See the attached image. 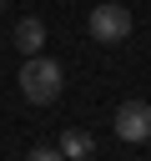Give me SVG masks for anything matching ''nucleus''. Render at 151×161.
Returning a JSON list of instances; mask_svg holds the SVG:
<instances>
[{
    "instance_id": "obj_1",
    "label": "nucleus",
    "mask_w": 151,
    "mask_h": 161,
    "mask_svg": "<svg viewBox=\"0 0 151 161\" xmlns=\"http://www.w3.org/2000/svg\"><path fill=\"white\" fill-rule=\"evenodd\" d=\"M60 86H65V70H60L50 55H25V65H20V91H25V101L50 106V101H60Z\"/></svg>"
},
{
    "instance_id": "obj_2",
    "label": "nucleus",
    "mask_w": 151,
    "mask_h": 161,
    "mask_svg": "<svg viewBox=\"0 0 151 161\" xmlns=\"http://www.w3.org/2000/svg\"><path fill=\"white\" fill-rule=\"evenodd\" d=\"M91 35H96L101 45L131 40V10H126V5H96V10H91Z\"/></svg>"
},
{
    "instance_id": "obj_3",
    "label": "nucleus",
    "mask_w": 151,
    "mask_h": 161,
    "mask_svg": "<svg viewBox=\"0 0 151 161\" xmlns=\"http://www.w3.org/2000/svg\"><path fill=\"white\" fill-rule=\"evenodd\" d=\"M116 136L121 141H151V106L146 101L116 106Z\"/></svg>"
},
{
    "instance_id": "obj_4",
    "label": "nucleus",
    "mask_w": 151,
    "mask_h": 161,
    "mask_svg": "<svg viewBox=\"0 0 151 161\" xmlns=\"http://www.w3.org/2000/svg\"><path fill=\"white\" fill-rule=\"evenodd\" d=\"M60 156H65V161H91V156H96V136L81 131V126H70V131L60 136Z\"/></svg>"
},
{
    "instance_id": "obj_5",
    "label": "nucleus",
    "mask_w": 151,
    "mask_h": 161,
    "mask_svg": "<svg viewBox=\"0 0 151 161\" xmlns=\"http://www.w3.org/2000/svg\"><path fill=\"white\" fill-rule=\"evenodd\" d=\"M40 45H45V25H40L35 15H25V20L15 25V50H20V55H40Z\"/></svg>"
},
{
    "instance_id": "obj_6",
    "label": "nucleus",
    "mask_w": 151,
    "mask_h": 161,
    "mask_svg": "<svg viewBox=\"0 0 151 161\" xmlns=\"http://www.w3.org/2000/svg\"><path fill=\"white\" fill-rule=\"evenodd\" d=\"M25 161H65V156H60V146H30Z\"/></svg>"
},
{
    "instance_id": "obj_7",
    "label": "nucleus",
    "mask_w": 151,
    "mask_h": 161,
    "mask_svg": "<svg viewBox=\"0 0 151 161\" xmlns=\"http://www.w3.org/2000/svg\"><path fill=\"white\" fill-rule=\"evenodd\" d=\"M0 5H5V0H0Z\"/></svg>"
}]
</instances>
